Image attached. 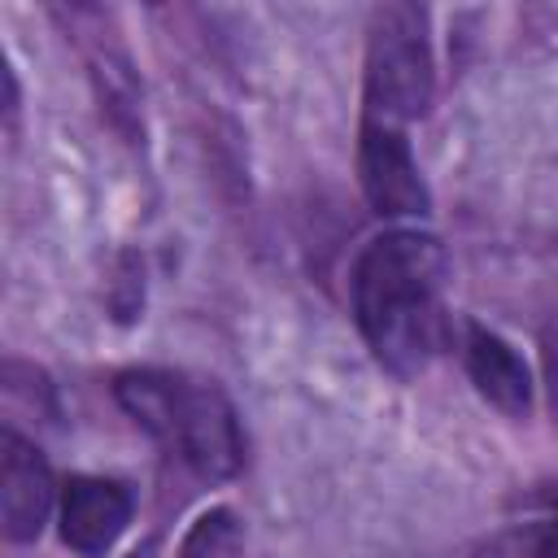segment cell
Segmentation results:
<instances>
[{"instance_id":"6da1fadb","label":"cell","mask_w":558,"mask_h":558,"mask_svg":"<svg viewBox=\"0 0 558 558\" xmlns=\"http://www.w3.org/2000/svg\"><path fill=\"white\" fill-rule=\"evenodd\" d=\"M445 248L436 235L397 227L375 235L353 262V318L379 366L401 379L427 371L449 340L445 318Z\"/></svg>"},{"instance_id":"7a4b0ae2","label":"cell","mask_w":558,"mask_h":558,"mask_svg":"<svg viewBox=\"0 0 558 558\" xmlns=\"http://www.w3.org/2000/svg\"><path fill=\"white\" fill-rule=\"evenodd\" d=\"M118 405L144 427L153 440L174 449L196 475L231 480L244 466V432L235 405L214 379H196L187 371L135 366L113 379Z\"/></svg>"},{"instance_id":"3957f363","label":"cell","mask_w":558,"mask_h":558,"mask_svg":"<svg viewBox=\"0 0 558 558\" xmlns=\"http://www.w3.org/2000/svg\"><path fill=\"white\" fill-rule=\"evenodd\" d=\"M436 92V61L427 44V13L414 4H379L366 31V113L405 126L427 113Z\"/></svg>"},{"instance_id":"277c9868","label":"cell","mask_w":558,"mask_h":558,"mask_svg":"<svg viewBox=\"0 0 558 558\" xmlns=\"http://www.w3.org/2000/svg\"><path fill=\"white\" fill-rule=\"evenodd\" d=\"M357 179H362V192H366L371 209L384 214V218H423L427 205H432L427 183L418 174V161L410 153L405 126H392V122H379V118H362Z\"/></svg>"},{"instance_id":"5b68a950","label":"cell","mask_w":558,"mask_h":558,"mask_svg":"<svg viewBox=\"0 0 558 558\" xmlns=\"http://www.w3.org/2000/svg\"><path fill=\"white\" fill-rule=\"evenodd\" d=\"M57 506V484L44 462V453L4 427L0 436V510H4V532L9 541H35Z\"/></svg>"},{"instance_id":"8992f818","label":"cell","mask_w":558,"mask_h":558,"mask_svg":"<svg viewBox=\"0 0 558 558\" xmlns=\"http://www.w3.org/2000/svg\"><path fill=\"white\" fill-rule=\"evenodd\" d=\"M135 497L126 484L118 480H100V475H74L61 488V541L83 554V558H100L131 523Z\"/></svg>"},{"instance_id":"52a82bcc","label":"cell","mask_w":558,"mask_h":558,"mask_svg":"<svg viewBox=\"0 0 558 558\" xmlns=\"http://www.w3.org/2000/svg\"><path fill=\"white\" fill-rule=\"evenodd\" d=\"M462 362H466V375L471 384L480 388V397L488 405H497L501 414H527L532 405V375H527V362L488 327L480 323H466L462 327Z\"/></svg>"},{"instance_id":"ba28073f","label":"cell","mask_w":558,"mask_h":558,"mask_svg":"<svg viewBox=\"0 0 558 558\" xmlns=\"http://www.w3.org/2000/svg\"><path fill=\"white\" fill-rule=\"evenodd\" d=\"M179 558H244V527H240L235 510L214 506V510L196 514V523L183 532Z\"/></svg>"},{"instance_id":"9c48e42d","label":"cell","mask_w":558,"mask_h":558,"mask_svg":"<svg viewBox=\"0 0 558 558\" xmlns=\"http://www.w3.org/2000/svg\"><path fill=\"white\" fill-rule=\"evenodd\" d=\"M466 558H558V514L493 532Z\"/></svg>"},{"instance_id":"30bf717a","label":"cell","mask_w":558,"mask_h":558,"mask_svg":"<svg viewBox=\"0 0 558 558\" xmlns=\"http://www.w3.org/2000/svg\"><path fill=\"white\" fill-rule=\"evenodd\" d=\"M545 379H549V410H554V423H558V353L549 357V371H545Z\"/></svg>"},{"instance_id":"8fae6325","label":"cell","mask_w":558,"mask_h":558,"mask_svg":"<svg viewBox=\"0 0 558 558\" xmlns=\"http://www.w3.org/2000/svg\"><path fill=\"white\" fill-rule=\"evenodd\" d=\"M541 501H545V506L558 514V484H554V488H545V493H541Z\"/></svg>"},{"instance_id":"7c38bea8","label":"cell","mask_w":558,"mask_h":558,"mask_svg":"<svg viewBox=\"0 0 558 558\" xmlns=\"http://www.w3.org/2000/svg\"><path fill=\"white\" fill-rule=\"evenodd\" d=\"M126 558H157V549H153V545H144V549H135V554H126Z\"/></svg>"}]
</instances>
